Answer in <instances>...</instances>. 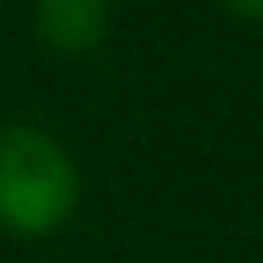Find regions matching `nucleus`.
<instances>
[{
  "instance_id": "nucleus-1",
  "label": "nucleus",
  "mask_w": 263,
  "mask_h": 263,
  "mask_svg": "<svg viewBox=\"0 0 263 263\" xmlns=\"http://www.w3.org/2000/svg\"><path fill=\"white\" fill-rule=\"evenodd\" d=\"M81 210V166L70 145L38 124L0 129V231L6 236H54Z\"/></svg>"
},
{
  "instance_id": "nucleus-2",
  "label": "nucleus",
  "mask_w": 263,
  "mask_h": 263,
  "mask_svg": "<svg viewBox=\"0 0 263 263\" xmlns=\"http://www.w3.org/2000/svg\"><path fill=\"white\" fill-rule=\"evenodd\" d=\"M113 27V0H32V32L49 54H97Z\"/></svg>"
},
{
  "instance_id": "nucleus-3",
  "label": "nucleus",
  "mask_w": 263,
  "mask_h": 263,
  "mask_svg": "<svg viewBox=\"0 0 263 263\" xmlns=\"http://www.w3.org/2000/svg\"><path fill=\"white\" fill-rule=\"evenodd\" d=\"M231 16H242V22H263V0H220Z\"/></svg>"
}]
</instances>
